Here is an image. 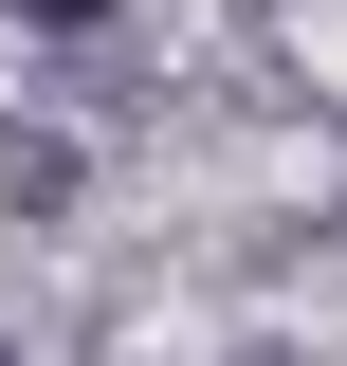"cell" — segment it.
<instances>
[{"label": "cell", "mask_w": 347, "mask_h": 366, "mask_svg": "<svg viewBox=\"0 0 347 366\" xmlns=\"http://www.w3.org/2000/svg\"><path fill=\"white\" fill-rule=\"evenodd\" d=\"M74 202H91V147L37 129V110H0V220H74Z\"/></svg>", "instance_id": "obj_1"}, {"label": "cell", "mask_w": 347, "mask_h": 366, "mask_svg": "<svg viewBox=\"0 0 347 366\" xmlns=\"http://www.w3.org/2000/svg\"><path fill=\"white\" fill-rule=\"evenodd\" d=\"M238 366H293V348H238Z\"/></svg>", "instance_id": "obj_3"}, {"label": "cell", "mask_w": 347, "mask_h": 366, "mask_svg": "<svg viewBox=\"0 0 347 366\" xmlns=\"http://www.w3.org/2000/svg\"><path fill=\"white\" fill-rule=\"evenodd\" d=\"M19 19H110V0H19Z\"/></svg>", "instance_id": "obj_2"}, {"label": "cell", "mask_w": 347, "mask_h": 366, "mask_svg": "<svg viewBox=\"0 0 347 366\" xmlns=\"http://www.w3.org/2000/svg\"><path fill=\"white\" fill-rule=\"evenodd\" d=\"M0 19H19V0H0Z\"/></svg>", "instance_id": "obj_4"}]
</instances>
